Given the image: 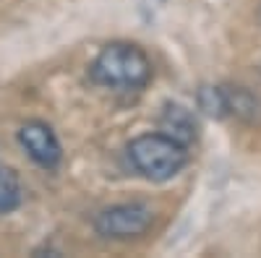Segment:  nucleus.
I'll return each mask as SVG.
<instances>
[{
	"mask_svg": "<svg viewBox=\"0 0 261 258\" xmlns=\"http://www.w3.org/2000/svg\"><path fill=\"white\" fill-rule=\"evenodd\" d=\"M21 204V183L16 172L0 167V214H8Z\"/></svg>",
	"mask_w": 261,
	"mask_h": 258,
	"instance_id": "7",
	"label": "nucleus"
},
{
	"mask_svg": "<svg viewBox=\"0 0 261 258\" xmlns=\"http://www.w3.org/2000/svg\"><path fill=\"white\" fill-rule=\"evenodd\" d=\"M151 222H154V211H151L146 204H118L105 209L99 217L94 219V227L102 238H110V240H130V238H139L144 235Z\"/></svg>",
	"mask_w": 261,
	"mask_h": 258,
	"instance_id": "3",
	"label": "nucleus"
},
{
	"mask_svg": "<svg viewBox=\"0 0 261 258\" xmlns=\"http://www.w3.org/2000/svg\"><path fill=\"white\" fill-rule=\"evenodd\" d=\"M160 133L170 136L172 141H178L183 146L193 144L196 133H199V125H196V118L191 115V110H186L183 104H165L160 112Z\"/></svg>",
	"mask_w": 261,
	"mask_h": 258,
	"instance_id": "5",
	"label": "nucleus"
},
{
	"mask_svg": "<svg viewBox=\"0 0 261 258\" xmlns=\"http://www.w3.org/2000/svg\"><path fill=\"white\" fill-rule=\"evenodd\" d=\"M92 78L113 89H141L151 78V60L136 45L113 42L92 63Z\"/></svg>",
	"mask_w": 261,
	"mask_h": 258,
	"instance_id": "1",
	"label": "nucleus"
},
{
	"mask_svg": "<svg viewBox=\"0 0 261 258\" xmlns=\"http://www.w3.org/2000/svg\"><path fill=\"white\" fill-rule=\"evenodd\" d=\"M128 159L146 180L162 183L175 178L186 167L188 152L183 144L172 141L165 133H144L128 144Z\"/></svg>",
	"mask_w": 261,
	"mask_h": 258,
	"instance_id": "2",
	"label": "nucleus"
},
{
	"mask_svg": "<svg viewBox=\"0 0 261 258\" xmlns=\"http://www.w3.org/2000/svg\"><path fill=\"white\" fill-rule=\"evenodd\" d=\"M199 107L206 115H214V118L227 115V110H225V89L222 86H204V89L199 92Z\"/></svg>",
	"mask_w": 261,
	"mask_h": 258,
	"instance_id": "8",
	"label": "nucleus"
},
{
	"mask_svg": "<svg viewBox=\"0 0 261 258\" xmlns=\"http://www.w3.org/2000/svg\"><path fill=\"white\" fill-rule=\"evenodd\" d=\"M225 110L246 125H261V97L243 86H225Z\"/></svg>",
	"mask_w": 261,
	"mask_h": 258,
	"instance_id": "6",
	"label": "nucleus"
},
{
	"mask_svg": "<svg viewBox=\"0 0 261 258\" xmlns=\"http://www.w3.org/2000/svg\"><path fill=\"white\" fill-rule=\"evenodd\" d=\"M18 141L21 146L27 149V154L39 164V167H45V169H53L60 164V144L53 133V128L47 123H42V120H29L21 125V131H18Z\"/></svg>",
	"mask_w": 261,
	"mask_h": 258,
	"instance_id": "4",
	"label": "nucleus"
}]
</instances>
